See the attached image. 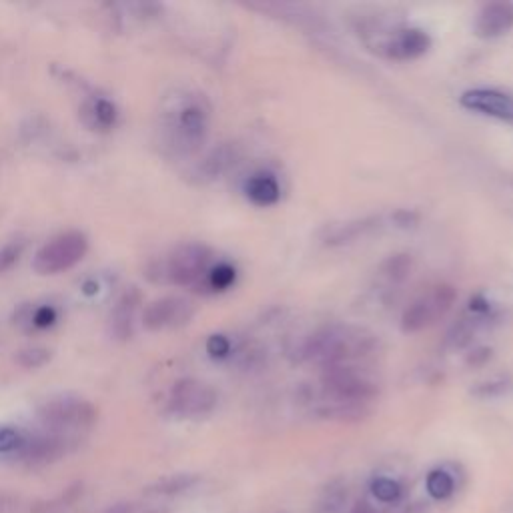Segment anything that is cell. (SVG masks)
I'll return each mask as SVG.
<instances>
[{
  "instance_id": "obj_1",
  "label": "cell",
  "mask_w": 513,
  "mask_h": 513,
  "mask_svg": "<svg viewBox=\"0 0 513 513\" xmlns=\"http://www.w3.org/2000/svg\"><path fill=\"white\" fill-rule=\"evenodd\" d=\"M377 349V337L365 327L333 323L319 327L305 337L297 349L301 361L319 365L323 369L353 365L369 357Z\"/></svg>"
},
{
  "instance_id": "obj_2",
  "label": "cell",
  "mask_w": 513,
  "mask_h": 513,
  "mask_svg": "<svg viewBox=\"0 0 513 513\" xmlns=\"http://www.w3.org/2000/svg\"><path fill=\"white\" fill-rule=\"evenodd\" d=\"M211 129V107L203 95L187 93L175 97L163 111L161 133L165 147L175 155H195L207 143Z\"/></svg>"
},
{
  "instance_id": "obj_3",
  "label": "cell",
  "mask_w": 513,
  "mask_h": 513,
  "mask_svg": "<svg viewBox=\"0 0 513 513\" xmlns=\"http://www.w3.org/2000/svg\"><path fill=\"white\" fill-rule=\"evenodd\" d=\"M39 419L47 431L69 437L73 433L91 429L99 419V411L91 401L83 397L61 395L41 405Z\"/></svg>"
},
{
  "instance_id": "obj_4",
  "label": "cell",
  "mask_w": 513,
  "mask_h": 513,
  "mask_svg": "<svg viewBox=\"0 0 513 513\" xmlns=\"http://www.w3.org/2000/svg\"><path fill=\"white\" fill-rule=\"evenodd\" d=\"M213 251L203 243H185L173 249L159 265V279L179 287L203 285L213 267Z\"/></svg>"
},
{
  "instance_id": "obj_5",
  "label": "cell",
  "mask_w": 513,
  "mask_h": 513,
  "mask_svg": "<svg viewBox=\"0 0 513 513\" xmlns=\"http://www.w3.org/2000/svg\"><path fill=\"white\" fill-rule=\"evenodd\" d=\"M457 293L451 285L439 283L421 293L401 315V329L405 333H419L441 321L453 307Z\"/></svg>"
},
{
  "instance_id": "obj_6",
  "label": "cell",
  "mask_w": 513,
  "mask_h": 513,
  "mask_svg": "<svg viewBox=\"0 0 513 513\" xmlns=\"http://www.w3.org/2000/svg\"><path fill=\"white\" fill-rule=\"evenodd\" d=\"M89 251V241L79 231L57 235L35 255V269L41 275H59L79 265Z\"/></svg>"
},
{
  "instance_id": "obj_7",
  "label": "cell",
  "mask_w": 513,
  "mask_h": 513,
  "mask_svg": "<svg viewBox=\"0 0 513 513\" xmlns=\"http://www.w3.org/2000/svg\"><path fill=\"white\" fill-rule=\"evenodd\" d=\"M217 403H219L217 391L207 381H201L195 377L179 379L169 393V411L185 419L207 417L215 411Z\"/></svg>"
},
{
  "instance_id": "obj_8",
  "label": "cell",
  "mask_w": 513,
  "mask_h": 513,
  "mask_svg": "<svg viewBox=\"0 0 513 513\" xmlns=\"http://www.w3.org/2000/svg\"><path fill=\"white\" fill-rule=\"evenodd\" d=\"M459 103L471 113L513 125V93L509 91L477 87L465 91L459 97Z\"/></svg>"
},
{
  "instance_id": "obj_9",
  "label": "cell",
  "mask_w": 513,
  "mask_h": 513,
  "mask_svg": "<svg viewBox=\"0 0 513 513\" xmlns=\"http://www.w3.org/2000/svg\"><path fill=\"white\" fill-rule=\"evenodd\" d=\"M431 49V37L423 29H393L379 45L377 51L389 61H415Z\"/></svg>"
},
{
  "instance_id": "obj_10",
  "label": "cell",
  "mask_w": 513,
  "mask_h": 513,
  "mask_svg": "<svg viewBox=\"0 0 513 513\" xmlns=\"http://www.w3.org/2000/svg\"><path fill=\"white\" fill-rule=\"evenodd\" d=\"M195 315V307L183 297H163L153 301L143 313V325L149 331H165L187 325Z\"/></svg>"
},
{
  "instance_id": "obj_11",
  "label": "cell",
  "mask_w": 513,
  "mask_h": 513,
  "mask_svg": "<svg viewBox=\"0 0 513 513\" xmlns=\"http://www.w3.org/2000/svg\"><path fill=\"white\" fill-rule=\"evenodd\" d=\"M513 29V5L491 3L485 5L475 19V35L479 39H497Z\"/></svg>"
},
{
  "instance_id": "obj_12",
  "label": "cell",
  "mask_w": 513,
  "mask_h": 513,
  "mask_svg": "<svg viewBox=\"0 0 513 513\" xmlns=\"http://www.w3.org/2000/svg\"><path fill=\"white\" fill-rule=\"evenodd\" d=\"M141 303V293L131 287L127 289L117 305L111 311V335L119 341H127L133 337V327H135V315Z\"/></svg>"
},
{
  "instance_id": "obj_13",
  "label": "cell",
  "mask_w": 513,
  "mask_h": 513,
  "mask_svg": "<svg viewBox=\"0 0 513 513\" xmlns=\"http://www.w3.org/2000/svg\"><path fill=\"white\" fill-rule=\"evenodd\" d=\"M381 217L371 215V217H363V219H355V221H347L341 225H335L331 229H327V235L323 237V241L329 247H339V245H349L355 243L357 239L369 235L371 231L381 227Z\"/></svg>"
},
{
  "instance_id": "obj_14",
  "label": "cell",
  "mask_w": 513,
  "mask_h": 513,
  "mask_svg": "<svg viewBox=\"0 0 513 513\" xmlns=\"http://www.w3.org/2000/svg\"><path fill=\"white\" fill-rule=\"evenodd\" d=\"M367 501L371 505H375L381 513H385L389 507H393L395 503L401 501L403 497V483L391 475H385V473H379L375 475L369 485H367Z\"/></svg>"
},
{
  "instance_id": "obj_15",
  "label": "cell",
  "mask_w": 513,
  "mask_h": 513,
  "mask_svg": "<svg viewBox=\"0 0 513 513\" xmlns=\"http://www.w3.org/2000/svg\"><path fill=\"white\" fill-rule=\"evenodd\" d=\"M245 195L257 207H273L281 199V185L271 173H257L247 181Z\"/></svg>"
},
{
  "instance_id": "obj_16",
  "label": "cell",
  "mask_w": 513,
  "mask_h": 513,
  "mask_svg": "<svg viewBox=\"0 0 513 513\" xmlns=\"http://www.w3.org/2000/svg\"><path fill=\"white\" fill-rule=\"evenodd\" d=\"M239 159V149L231 143L227 145H221L217 149H213L205 159L203 163L199 165L197 169V175L203 179V181H211V179H217L221 177L223 173H227Z\"/></svg>"
},
{
  "instance_id": "obj_17",
  "label": "cell",
  "mask_w": 513,
  "mask_h": 513,
  "mask_svg": "<svg viewBox=\"0 0 513 513\" xmlns=\"http://www.w3.org/2000/svg\"><path fill=\"white\" fill-rule=\"evenodd\" d=\"M83 117L93 131H111L117 125L119 113L115 103H111L105 97H95L87 101L83 109Z\"/></svg>"
},
{
  "instance_id": "obj_18",
  "label": "cell",
  "mask_w": 513,
  "mask_h": 513,
  "mask_svg": "<svg viewBox=\"0 0 513 513\" xmlns=\"http://www.w3.org/2000/svg\"><path fill=\"white\" fill-rule=\"evenodd\" d=\"M347 503V485L341 479L331 481L323 491L319 493L313 511L315 513H339Z\"/></svg>"
},
{
  "instance_id": "obj_19",
  "label": "cell",
  "mask_w": 513,
  "mask_h": 513,
  "mask_svg": "<svg viewBox=\"0 0 513 513\" xmlns=\"http://www.w3.org/2000/svg\"><path fill=\"white\" fill-rule=\"evenodd\" d=\"M425 489L435 501H445L457 491L455 475L451 471H447L445 467L431 469L425 477Z\"/></svg>"
},
{
  "instance_id": "obj_20",
  "label": "cell",
  "mask_w": 513,
  "mask_h": 513,
  "mask_svg": "<svg viewBox=\"0 0 513 513\" xmlns=\"http://www.w3.org/2000/svg\"><path fill=\"white\" fill-rule=\"evenodd\" d=\"M197 481H199L197 475L177 473V475L165 477V479L157 481L155 485H151L149 493H153V495H179V493H185V491L193 489Z\"/></svg>"
},
{
  "instance_id": "obj_21",
  "label": "cell",
  "mask_w": 513,
  "mask_h": 513,
  "mask_svg": "<svg viewBox=\"0 0 513 513\" xmlns=\"http://www.w3.org/2000/svg\"><path fill=\"white\" fill-rule=\"evenodd\" d=\"M235 279H237V269L231 263H215L207 273L203 287H207L213 293H221L233 287Z\"/></svg>"
},
{
  "instance_id": "obj_22",
  "label": "cell",
  "mask_w": 513,
  "mask_h": 513,
  "mask_svg": "<svg viewBox=\"0 0 513 513\" xmlns=\"http://www.w3.org/2000/svg\"><path fill=\"white\" fill-rule=\"evenodd\" d=\"M27 431L17 427H0V455L15 457L21 453Z\"/></svg>"
},
{
  "instance_id": "obj_23",
  "label": "cell",
  "mask_w": 513,
  "mask_h": 513,
  "mask_svg": "<svg viewBox=\"0 0 513 513\" xmlns=\"http://www.w3.org/2000/svg\"><path fill=\"white\" fill-rule=\"evenodd\" d=\"M25 247H27V241L21 239V237L11 239L3 247H0V273L11 271L21 261V257L25 253Z\"/></svg>"
},
{
  "instance_id": "obj_24",
  "label": "cell",
  "mask_w": 513,
  "mask_h": 513,
  "mask_svg": "<svg viewBox=\"0 0 513 513\" xmlns=\"http://www.w3.org/2000/svg\"><path fill=\"white\" fill-rule=\"evenodd\" d=\"M51 361V351L45 347H29L17 353V363L27 369H39Z\"/></svg>"
},
{
  "instance_id": "obj_25",
  "label": "cell",
  "mask_w": 513,
  "mask_h": 513,
  "mask_svg": "<svg viewBox=\"0 0 513 513\" xmlns=\"http://www.w3.org/2000/svg\"><path fill=\"white\" fill-rule=\"evenodd\" d=\"M409 267H411V261L407 259V255H395L391 257L385 265H383V273L393 279V281H401L407 277L409 273Z\"/></svg>"
},
{
  "instance_id": "obj_26",
  "label": "cell",
  "mask_w": 513,
  "mask_h": 513,
  "mask_svg": "<svg viewBox=\"0 0 513 513\" xmlns=\"http://www.w3.org/2000/svg\"><path fill=\"white\" fill-rule=\"evenodd\" d=\"M207 353L213 359H227L233 353V345L225 335H211L207 341Z\"/></svg>"
},
{
  "instance_id": "obj_27",
  "label": "cell",
  "mask_w": 513,
  "mask_h": 513,
  "mask_svg": "<svg viewBox=\"0 0 513 513\" xmlns=\"http://www.w3.org/2000/svg\"><path fill=\"white\" fill-rule=\"evenodd\" d=\"M57 319H59V313H57L53 307L45 305V307H39V309L33 313L31 323H33L35 327H39V329H47V327L55 325Z\"/></svg>"
},
{
  "instance_id": "obj_28",
  "label": "cell",
  "mask_w": 513,
  "mask_h": 513,
  "mask_svg": "<svg viewBox=\"0 0 513 513\" xmlns=\"http://www.w3.org/2000/svg\"><path fill=\"white\" fill-rule=\"evenodd\" d=\"M349 513H381V511L375 505H371L365 497H361V499L355 501V505L351 507Z\"/></svg>"
},
{
  "instance_id": "obj_29",
  "label": "cell",
  "mask_w": 513,
  "mask_h": 513,
  "mask_svg": "<svg viewBox=\"0 0 513 513\" xmlns=\"http://www.w3.org/2000/svg\"><path fill=\"white\" fill-rule=\"evenodd\" d=\"M135 505L133 503H117L113 507H109L105 513H133Z\"/></svg>"
},
{
  "instance_id": "obj_30",
  "label": "cell",
  "mask_w": 513,
  "mask_h": 513,
  "mask_svg": "<svg viewBox=\"0 0 513 513\" xmlns=\"http://www.w3.org/2000/svg\"><path fill=\"white\" fill-rule=\"evenodd\" d=\"M279 513H287V511H279Z\"/></svg>"
}]
</instances>
